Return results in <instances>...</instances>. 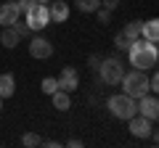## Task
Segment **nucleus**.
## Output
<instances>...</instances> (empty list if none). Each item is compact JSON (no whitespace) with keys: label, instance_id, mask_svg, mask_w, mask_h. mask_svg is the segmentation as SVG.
Masks as SVG:
<instances>
[{"label":"nucleus","instance_id":"nucleus-6","mask_svg":"<svg viewBox=\"0 0 159 148\" xmlns=\"http://www.w3.org/2000/svg\"><path fill=\"white\" fill-rule=\"evenodd\" d=\"M127 130H130L133 137H141V140H146V137L154 132V122L146 119V116H141V114H135V116H130V119H127Z\"/></svg>","mask_w":159,"mask_h":148},{"label":"nucleus","instance_id":"nucleus-17","mask_svg":"<svg viewBox=\"0 0 159 148\" xmlns=\"http://www.w3.org/2000/svg\"><path fill=\"white\" fill-rule=\"evenodd\" d=\"M80 8V13H96L101 8V0H74Z\"/></svg>","mask_w":159,"mask_h":148},{"label":"nucleus","instance_id":"nucleus-22","mask_svg":"<svg viewBox=\"0 0 159 148\" xmlns=\"http://www.w3.org/2000/svg\"><path fill=\"white\" fill-rule=\"evenodd\" d=\"M98 24H111V11L109 8H98Z\"/></svg>","mask_w":159,"mask_h":148},{"label":"nucleus","instance_id":"nucleus-12","mask_svg":"<svg viewBox=\"0 0 159 148\" xmlns=\"http://www.w3.org/2000/svg\"><path fill=\"white\" fill-rule=\"evenodd\" d=\"M141 37L148 42H157L159 40V21L157 19H148L146 24H141Z\"/></svg>","mask_w":159,"mask_h":148},{"label":"nucleus","instance_id":"nucleus-8","mask_svg":"<svg viewBox=\"0 0 159 148\" xmlns=\"http://www.w3.org/2000/svg\"><path fill=\"white\" fill-rule=\"evenodd\" d=\"M29 56L37 58V61H45V58L53 56V45L48 37H32L29 40Z\"/></svg>","mask_w":159,"mask_h":148},{"label":"nucleus","instance_id":"nucleus-20","mask_svg":"<svg viewBox=\"0 0 159 148\" xmlns=\"http://www.w3.org/2000/svg\"><path fill=\"white\" fill-rule=\"evenodd\" d=\"M21 143H24L27 148H34V146H40V143H43V137H40L37 132H27V135L21 137Z\"/></svg>","mask_w":159,"mask_h":148},{"label":"nucleus","instance_id":"nucleus-24","mask_svg":"<svg viewBox=\"0 0 159 148\" xmlns=\"http://www.w3.org/2000/svg\"><path fill=\"white\" fill-rule=\"evenodd\" d=\"M16 6H19V11H21V13H27L29 8L34 6V0H16Z\"/></svg>","mask_w":159,"mask_h":148},{"label":"nucleus","instance_id":"nucleus-28","mask_svg":"<svg viewBox=\"0 0 159 148\" xmlns=\"http://www.w3.org/2000/svg\"><path fill=\"white\" fill-rule=\"evenodd\" d=\"M34 3H51V0H34Z\"/></svg>","mask_w":159,"mask_h":148},{"label":"nucleus","instance_id":"nucleus-29","mask_svg":"<svg viewBox=\"0 0 159 148\" xmlns=\"http://www.w3.org/2000/svg\"><path fill=\"white\" fill-rule=\"evenodd\" d=\"M0 111H3V98H0Z\"/></svg>","mask_w":159,"mask_h":148},{"label":"nucleus","instance_id":"nucleus-9","mask_svg":"<svg viewBox=\"0 0 159 148\" xmlns=\"http://www.w3.org/2000/svg\"><path fill=\"white\" fill-rule=\"evenodd\" d=\"M56 82H58V90H66V93L77 90V87H80V74H77V69H74V66H64Z\"/></svg>","mask_w":159,"mask_h":148},{"label":"nucleus","instance_id":"nucleus-26","mask_svg":"<svg viewBox=\"0 0 159 148\" xmlns=\"http://www.w3.org/2000/svg\"><path fill=\"white\" fill-rule=\"evenodd\" d=\"M66 146H72V148H80V146H82V140H77V137H72V140H69Z\"/></svg>","mask_w":159,"mask_h":148},{"label":"nucleus","instance_id":"nucleus-16","mask_svg":"<svg viewBox=\"0 0 159 148\" xmlns=\"http://www.w3.org/2000/svg\"><path fill=\"white\" fill-rule=\"evenodd\" d=\"M141 24L143 21H127L125 24V29H122V34H125V37H127V40H138V37H141Z\"/></svg>","mask_w":159,"mask_h":148},{"label":"nucleus","instance_id":"nucleus-21","mask_svg":"<svg viewBox=\"0 0 159 148\" xmlns=\"http://www.w3.org/2000/svg\"><path fill=\"white\" fill-rule=\"evenodd\" d=\"M114 48H117V50H127V48H130V40H127L122 32L114 34Z\"/></svg>","mask_w":159,"mask_h":148},{"label":"nucleus","instance_id":"nucleus-14","mask_svg":"<svg viewBox=\"0 0 159 148\" xmlns=\"http://www.w3.org/2000/svg\"><path fill=\"white\" fill-rule=\"evenodd\" d=\"M51 103H53V108H58V111H69L72 98H69L66 90H56V93H51Z\"/></svg>","mask_w":159,"mask_h":148},{"label":"nucleus","instance_id":"nucleus-7","mask_svg":"<svg viewBox=\"0 0 159 148\" xmlns=\"http://www.w3.org/2000/svg\"><path fill=\"white\" fill-rule=\"evenodd\" d=\"M135 108H138V114L141 116H146V119H157L159 116V101H157V95H141V98H135Z\"/></svg>","mask_w":159,"mask_h":148},{"label":"nucleus","instance_id":"nucleus-3","mask_svg":"<svg viewBox=\"0 0 159 148\" xmlns=\"http://www.w3.org/2000/svg\"><path fill=\"white\" fill-rule=\"evenodd\" d=\"M106 108H109V114L114 116V119H122L127 122L130 116L138 114V108H135V98L125 95V93H119V95H111L106 101Z\"/></svg>","mask_w":159,"mask_h":148},{"label":"nucleus","instance_id":"nucleus-25","mask_svg":"<svg viewBox=\"0 0 159 148\" xmlns=\"http://www.w3.org/2000/svg\"><path fill=\"white\" fill-rule=\"evenodd\" d=\"M117 6H119V0H101V8H109V11H114Z\"/></svg>","mask_w":159,"mask_h":148},{"label":"nucleus","instance_id":"nucleus-11","mask_svg":"<svg viewBox=\"0 0 159 148\" xmlns=\"http://www.w3.org/2000/svg\"><path fill=\"white\" fill-rule=\"evenodd\" d=\"M48 16H51V21H66L69 19V6L64 3V0H53L51 6H48Z\"/></svg>","mask_w":159,"mask_h":148},{"label":"nucleus","instance_id":"nucleus-23","mask_svg":"<svg viewBox=\"0 0 159 148\" xmlns=\"http://www.w3.org/2000/svg\"><path fill=\"white\" fill-rule=\"evenodd\" d=\"M159 90V77H157V72L148 77V93H157Z\"/></svg>","mask_w":159,"mask_h":148},{"label":"nucleus","instance_id":"nucleus-5","mask_svg":"<svg viewBox=\"0 0 159 148\" xmlns=\"http://www.w3.org/2000/svg\"><path fill=\"white\" fill-rule=\"evenodd\" d=\"M24 21L32 32H40L51 24V16H48V3H34L27 13H24Z\"/></svg>","mask_w":159,"mask_h":148},{"label":"nucleus","instance_id":"nucleus-4","mask_svg":"<svg viewBox=\"0 0 159 148\" xmlns=\"http://www.w3.org/2000/svg\"><path fill=\"white\" fill-rule=\"evenodd\" d=\"M96 69H98V77H101L103 85H119L122 74H125V66H122L119 58H103V61H98Z\"/></svg>","mask_w":159,"mask_h":148},{"label":"nucleus","instance_id":"nucleus-15","mask_svg":"<svg viewBox=\"0 0 159 148\" xmlns=\"http://www.w3.org/2000/svg\"><path fill=\"white\" fill-rule=\"evenodd\" d=\"M19 40H21V37L16 34L13 27H3V32H0V45H3V48H16Z\"/></svg>","mask_w":159,"mask_h":148},{"label":"nucleus","instance_id":"nucleus-10","mask_svg":"<svg viewBox=\"0 0 159 148\" xmlns=\"http://www.w3.org/2000/svg\"><path fill=\"white\" fill-rule=\"evenodd\" d=\"M16 19H21V11H19L16 0H8L0 6V27H11Z\"/></svg>","mask_w":159,"mask_h":148},{"label":"nucleus","instance_id":"nucleus-19","mask_svg":"<svg viewBox=\"0 0 159 148\" xmlns=\"http://www.w3.org/2000/svg\"><path fill=\"white\" fill-rule=\"evenodd\" d=\"M11 27L16 29V34H19V37H29V34H32V29H29V27H27V21H21V19H16V21H13Z\"/></svg>","mask_w":159,"mask_h":148},{"label":"nucleus","instance_id":"nucleus-2","mask_svg":"<svg viewBox=\"0 0 159 148\" xmlns=\"http://www.w3.org/2000/svg\"><path fill=\"white\" fill-rule=\"evenodd\" d=\"M119 85H122V93H125V95L141 98V95L148 93V77H146V72H141V69H133V72L122 74Z\"/></svg>","mask_w":159,"mask_h":148},{"label":"nucleus","instance_id":"nucleus-18","mask_svg":"<svg viewBox=\"0 0 159 148\" xmlns=\"http://www.w3.org/2000/svg\"><path fill=\"white\" fill-rule=\"evenodd\" d=\"M40 90L45 93V95L56 93V90H58V82H56V77H45V80H43V85H40Z\"/></svg>","mask_w":159,"mask_h":148},{"label":"nucleus","instance_id":"nucleus-13","mask_svg":"<svg viewBox=\"0 0 159 148\" xmlns=\"http://www.w3.org/2000/svg\"><path fill=\"white\" fill-rule=\"evenodd\" d=\"M16 93V80H13V74H0V98L6 101Z\"/></svg>","mask_w":159,"mask_h":148},{"label":"nucleus","instance_id":"nucleus-27","mask_svg":"<svg viewBox=\"0 0 159 148\" xmlns=\"http://www.w3.org/2000/svg\"><path fill=\"white\" fill-rule=\"evenodd\" d=\"M88 63H90V66L96 69V66H98V56H90V58H88Z\"/></svg>","mask_w":159,"mask_h":148},{"label":"nucleus","instance_id":"nucleus-1","mask_svg":"<svg viewBox=\"0 0 159 148\" xmlns=\"http://www.w3.org/2000/svg\"><path fill=\"white\" fill-rule=\"evenodd\" d=\"M127 58H130V66L141 69V72L157 69V61H159L157 42H148V40H143V37L133 40L130 48H127Z\"/></svg>","mask_w":159,"mask_h":148}]
</instances>
